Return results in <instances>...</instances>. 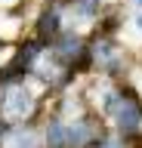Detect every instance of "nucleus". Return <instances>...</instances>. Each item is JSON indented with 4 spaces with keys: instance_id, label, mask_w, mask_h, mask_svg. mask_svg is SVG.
<instances>
[{
    "instance_id": "2",
    "label": "nucleus",
    "mask_w": 142,
    "mask_h": 148,
    "mask_svg": "<svg viewBox=\"0 0 142 148\" xmlns=\"http://www.w3.org/2000/svg\"><path fill=\"white\" fill-rule=\"evenodd\" d=\"M90 123L86 120H77L74 127H68V148H84L86 142H90Z\"/></svg>"
},
{
    "instance_id": "4",
    "label": "nucleus",
    "mask_w": 142,
    "mask_h": 148,
    "mask_svg": "<svg viewBox=\"0 0 142 148\" xmlns=\"http://www.w3.org/2000/svg\"><path fill=\"white\" fill-rule=\"evenodd\" d=\"M56 31H59V12L56 9H47V12L40 16V22H37V34L40 37H47V34L53 37Z\"/></svg>"
},
{
    "instance_id": "1",
    "label": "nucleus",
    "mask_w": 142,
    "mask_h": 148,
    "mask_svg": "<svg viewBox=\"0 0 142 148\" xmlns=\"http://www.w3.org/2000/svg\"><path fill=\"white\" fill-rule=\"evenodd\" d=\"M3 111L10 114V117H25L34 111V99H31L28 90H22V86H12L6 90V99H3Z\"/></svg>"
},
{
    "instance_id": "3",
    "label": "nucleus",
    "mask_w": 142,
    "mask_h": 148,
    "mask_svg": "<svg viewBox=\"0 0 142 148\" xmlns=\"http://www.w3.org/2000/svg\"><path fill=\"white\" fill-rule=\"evenodd\" d=\"M47 145L49 148H68V127L65 123H53V127L47 130Z\"/></svg>"
},
{
    "instance_id": "9",
    "label": "nucleus",
    "mask_w": 142,
    "mask_h": 148,
    "mask_svg": "<svg viewBox=\"0 0 142 148\" xmlns=\"http://www.w3.org/2000/svg\"><path fill=\"white\" fill-rule=\"evenodd\" d=\"M139 28H142V16H139Z\"/></svg>"
},
{
    "instance_id": "7",
    "label": "nucleus",
    "mask_w": 142,
    "mask_h": 148,
    "mask_svg": "<svg viewBox=\"0 0 142 148\" xmlns=\"http://www.w3.org/2000/svg\"><path fill=\"white\" fill-rule=\"evenodd\" d=\"M93 6H99V0H77V9L84 18H93Z\"/></svg>"
},
{
    "instance_id": "6",
    "label": "nucleus",
    "mask_w": 142,
    "mask_h": 148,
    "mask_svg": "<svg viewBox=\"0 0 142 148\" xmlns=\"http://www.w3.org/2000/svg\"><path fill=\"white\" fill-rule=\"evenodd\" d=\"M16 142H6V148H34V136L25 133V136H12Z\"/></svg>"
},
{
    "instance_id": "8",
    "label": "nucleus",
    "mask_w": 142,
    "mask_h": 148,
    "mask_svg": "<svg viewBox=\"0 0 142 148\" xmlns=\"http://www.w3.org/2000/svg\"><path fill=\"white\" fill-rule=\"evenodd\" d=\"M133 3H139V6H142V0H133Z\"/></svg>"
},
{
    "instance_id": "5",
    "label": "nucleus",
    "mask_w": 142,
    "mask_h": 148,
    "mask_svg": "<svg viewBox=\"0 0 142 148\" xmlns=\"http://www.w3.org/2000/svg\"><path fill=\"white\" fill-rule=\"evenodd\" d=\"M77 49H80V37H65V40L56 46V53H59V56H65V59H68V56H74Z\"/></svg>"
}]
</instances>
